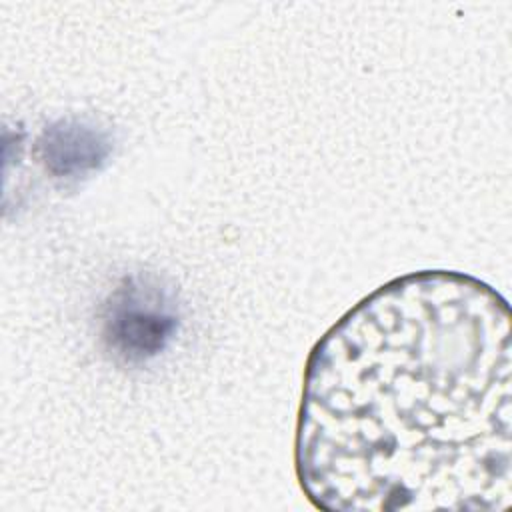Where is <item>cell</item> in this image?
Segmentation results:
<instances>
[{"label": "cell", "mask_w": 512, "mask_h": 512, "mask_svg": "<svg viewBox=\"0 0 512 512\" xmlns=\"http://www.w3.org/2000/svg\"><path fill=\"white\" fill-rule=\"evenodd\" d=\"M508 300L456 270L398 276L314 344L294 470L328 512H498L512 500Z\"/></svg>", "instance_id": "1"}]
</instances>
